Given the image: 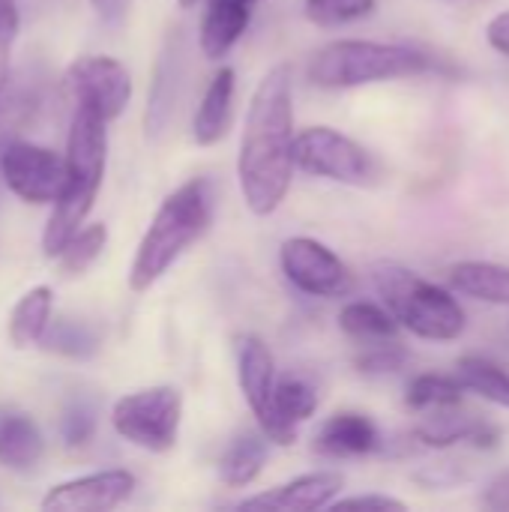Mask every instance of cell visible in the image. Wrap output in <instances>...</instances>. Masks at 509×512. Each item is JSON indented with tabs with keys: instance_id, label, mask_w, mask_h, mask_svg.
Segmentation results:
<instances>
[{
	"instance_id": "cell-1",
	"label": "cell",
	"mask_w": 509,
	"mask_h": 512,
	"mask_svg": "<svg viewBox=\"0 0 509 512\" xmlns=\"http://www.w3.org/2000/svg\"><path fill=\"white\" fill-rule=\"evenodd\" d=\"M294 75L288 63H276L258 81L237 153V180L246 207L270 216L282 207L294 180Z\"/></svg>"
},
{
	"instance_id": "cell-2",
	"label": "cell",
	"mask_w": 509,
	"mask_h": 512,
	"mask_svg": "<svg viewBox=\"0 0 509 512\" xmlns=\"http://www.w3.org/2000/svg\"><path fill=\"white\" fill-rule=\"evenodd\" d=\"M213 204V186L207 177L186 180L159 204L129 267V288L135 294L150 291L207 234Z\"/></svg>"
},
{
	"instance_id": "cell-3",
	"label": "cell",
	"mask_w": 509,
	"mask_h": 512,
	"mask_svg": "<svg viewBox=\"0 0 509 512\" xmlns=\"http://www.w3.org/2000/svg\"><path fill=\"white\" fill-rule=\"evenodd\" d=\"M108 120L87 105H75L66 141V183L51 204V216L42 234V252L57 258L69 237L87 222L102 186L108 156Z\"/></svg>"
},
{
	"instance_id": "cell-4",
	"label": "cell",
	"mask_w": 509,
	"mask_h": 512,
	"mask_svg": "<svg viewBox=\"0 0 509 512\" xmlns=\"http://www.w3.org/2000/svg\"><path fill=\"white\" fill-rule=\"evenodd\" d=\"M372 282L384 297V306L411 336L426 342H456L465 333V309L450 288H441L396 261L375 264Z\"/></svg>"
},
{
	"instance_id": "cell-5",
	"label": "cell",
	"mask_w": 509,
	"mask_h": 512,
	"mask_svg": "<svg viewBox=\"0 0 509 512\" xmlns=\"http://www.w3.org/2000/svg\"><path fill=\"white\" fill-rule=\"evenodd\" d=\"M432 69V60L408 45L372 39H336L309 60V81L324 90H351L375 81L414 78Z\"/></svg>"
},
{
	"instance_id": "cell-6",
	"label": "cell",
	"mask_w": 509,
	"mask_h": 512,
	"mask_svg": "<svg viewBox=\"0 0 509 512\" xmlns=\"http://www.w3.org/2000/svg\"><path fill=\"white\" fill-rule=\"evenodd\" d=\"M114 432L138 450L168 453L177 444L183 423V396L171 384L147 387L114 402Z\"/></svg>"
},
{
	"instance_id": "cell-7",
	"label": "cell",
	"mask_w": 509,
	"mask_h": 512,
	"mask_svg": "<svg viewBox=\"0 0 509 512\" xmlns=\"http://www.w3.org/2000/svg\"><path fill=\"white\" fill-rule=\"evenodd\" d=\"M294 162L312 177H324L345 186H366L375 177L372 156L354 138L330 126H309L297 132Z\"/></svg>"
},
{
	"instance_id": "cell-8",
	"label": "cell",
	"mask_w": 509,
	"mask_h": 512,
	"mask_svg": "<svg viewBox=\"0 0 509 512\" xmlns=\"http://www.w3.org/2000/svg\"><path fill=\"white\" fill-rule=\"evenodd\" d=\"M279 264L285 279L309 297L339 300V297H351L357 288L351 267L315 237L285 240L279 249Z\"/></svg>"
},
{
	"instance_id": "cell-9",
	"label": "cell",
	"mask_w": 509,
	"mask_h": 512,
	"mask_svg": "<svg viewBox=\"0 0 509 512\" xmlns=\"http://www.w3.org/2000/svg\"><path fill=\"white\" fill-rule=\"evenodd\" d=\"M0 177L27 204H54L66 183V156L9 138L0 150Z\"/></svg>"
},
{
	"instance_id": "cell-10",
	"label": "cell",
	"mask_w": 509,
	"mask_h": 512,
	"mask_svg": "<svg viewBox=\"0 0 509 512\" xmlns=\"http://www.w3.org/2000/svg\"><path fill=\"white\" fill-rule=\"evenodd\" d=\"M66 84H69L78 105L93 108L108 123L117 120L126 111L129 99H132V75H129V69L120 60L105 57V54L78 57L66 72Z\"/></svg>"
},
{
	"instance_id": "cell-11",
	"label": "cell",
	"mask_w": 509,
	"mask_h": 512,
	"mask_svg": "<svg viewBox=\"0 0 509 512\" xmlns=\"http://www.w3.org/2000/svg\"><path fill=\"white\" fill-rule=\"evenodd\" d=\"M276 360L264 339L246 333L237 339V384L240 393L258 420V429L276 444L279 423H276Z\"/></svg>"
},
{
	"instance_id": "cell-12",
	"label": "cell",
	"mask_w": 509,
	"mask_h": 512,
	"mask_svg": "<svg viewBox=\"0 0 509 512\" xmlns=\"http://www.w3.org/2000/svg\"><path fill=\"white\" fill-rule=\"evenodd\" d=\"M135 492V477L129 471H99L54 486L42 498L45 512H105L129 501Z\"/></svg>"
},
{
	"instance_id": "cell-13",
	"label": "cell",
	"mask_w": 509,
	"mask_h": 512,
	"mask_svg": "<svg viewBox=\"0 0 509 512\" xmlns=\"http://www.w3.org/2000/svg\"><path fill=\"white\" fill-rule=\"evenodd\" d=\"M345 486V477L336 471H315L303 474L285 486H276L264 495L246 498L240 510H270V512H315L333 507Z\"/></svg>"
},
{
	"instance_id": "cell-14",
	"label": "cell",
	"mask_w": 509,
	"mask_h": 512,
	"mask_svg": "<svg viewBox=\"0 0 509 512\" xmlns=\"http://www.w3.org/2000/svg\"><path fill=\"white\" fill-rule=\"evenodd\" d=\"M234 90H237V72L231 66H219V72L210 78L201 96V105L192 117V141L198 147H213L231 132Z\"/></svg>"
},
{
	"instance_id": "cell-15",
	"label": "cell",
	"mask_w": 509,
	"mask_h": 512,
	"mask_svg": "<svg viewBox=\"0 0 509 512\" xmlns=\"http://www.w3.org/2000/svg\"><path fill=\"white\" fill-rule=\"evenodd\" d=\"M255 0H207L201 27H198V45L207 60H222L246 33L252 21Z\"/></svg>"
},
{
	"instance_id": "cell-16",
	"label": "cell",
	"mask_w": 509,
	"mask_h": 512,
	"mask_svg": "<svg viewBox=\"0 0 509 512\" xmlns=\"http://www.w3.org/2000/svg\"><path fill=\"white\" fill-rule=\"evenodd\" d=\"M378 444H381L378 426L366 414H357V411H339L327 417L315 438V450L333 459L369 456L372 450H378Z\"/></svg>"
},
{
	"instance_id": "cell-17",
	"label": "cell",
	"mask_w": 509,
	"mask_h": 512,
	"mask_svg": "<svg viewBox=\"0 0 509 512\" xmlns=\"http://www.w3.org/2000/svg\"><path fill=\"white\" fill-rule=\"evenodd\" d=\"M450 411L453 408L435 411L438 417H432L426 426H420L414 432V438L429 450H444V447H456V444H474L480 450L498 447V429L495 426L474 420V417H456Z\"/></svg>"
},
{
	"instance_id": "cell-18",
	"label": "cell",
	"mask_w": 509,
	"mask_h": 512,
	"mask_svg": "<svg viewBox=\"0 0 509 512\" xmlns=\"http://www.w3.org/2000/svg\"><path fill=\"white\" fill-rule=\"evenodd\" d=\"M447 285L453 294L492 303V306H509V267L495 261H459L447 273Z\"/></svg>"
},
{
	"instance_id": "cell-19",
	"label": "cell",
	"mask_w": 509,
	"mask_h": 512,
	"mask_svg": "<svg viewBox=\"0 0 509 512\" xmlns=\"http://www.w3.org/2000/svg\"><path fill=\"white\" fill-rule=\"evenodd\" d=\"M318 411V393L309 381L288 375L276 381V423H279V435L276 444L279 447H291L300 435V426L315 417Z\"/></svg>"
},
{
	"instance_id": "cell-20",
	"label": "cell",
	"mask_w": 509,
	"mask_h": 512,
	"mask_svg": "<svg viewBox=\"0 0 509 512\" xmlns=\"http://www.w3.org/2000/svg\"><path fill=\"white\" fill-rule=\"evenodd\" d=\"M45 453L39 426L24 414H0V465L6 471H30Z\"/></svg>"
},
{
	"instance_id": "cell-21",
	"label": "cell",
	"mask_w": 509,
	"mask_h": 512,
	"mask_svg": "<svg viewBox=\"0 0 509 512\" xmlns=\"http://www.w3.org/2000/svg\"><path fill=\"white\" fill-rule=\"evenodd\" d=\"M267 444H270V438L264 432H243V435H237L228 444V450L222 453V459H219L222 483L231 486V489L252 486L261 477L264 465H267Z\"/></svg>"
},
{
	"instance_id": "cell-22",
	"label": "cell",
	"mask_w": 509,
	"mask_h": 512,
	"mask_svg": "<svg viewBox=\"0 0 509 512\" xmlns=\"http://www.w3.org/2000/svg\"><path fill=\"white\" fill-rule=\"evenodd\" d=\"M51 300L54 291L48 285H36L18 300V306L9 315V342L15 348H30L42 342L51 321Z\"/></svg>"
},
{
	"instance_id": "cell-23",
	"label": "cell",
	"mask_w": 509,
	"mask_h": 512,
	"mask_svg": "<svg viewBox=\"0 0 509 512\" xmlns=\"http://www.w3.org/2000/svg\"><path fill=\"white\" fill-rule=\"evenodd\" d=\"M339 327L345 336L357 339V342H393L402 330V324L396 321V315L387 306L378 303H366V300H354L339 312Z\"/></svg>"
},
{
	"instance_id": "cell-24",
	"label": "cell",
	"mask_w": 509,
	"mask_h": 512,
	"mask_svg": "<svg viewBox=\"0 0 509 512\" xmlns=\"http://www.w3.org/2000/svg\"><path fill=\"white\" fill-rule=\"evenodd\" d=\"M456 378L462 381L465 390H471L480 399L509 411V375L501 366H495L492 360L468 354L456 363Z\"/></svg>"
},
{
	"instance_id": "cell-25",
	"label": "cell",
	"mask_w": 509,
	"mask_h": 512,
	"mask_svg": "<svg viewBox=\"0 0 509 512\" xmlns=\"http://www.w3.org/2000/svg\"><path fill=\"white\" fill-rule=\"evenodd\" d=\"M105 243H108V228H105L102 222L81 225V228L69 237V243L60 249V255H57V270H60V276L75 279V276L87 273V270L99 261Z\"/></svg>"
},
{
	"instance_id": "cell-26",
	"label": "cell",
	"mask_w": 509,
	"mask_h": 512,
	"mask_svg": "<svg viewBox=\"0 0 509 512\" xmlns=\"http://www.w3.org/2000/svg\"><path fill=\"white\" fill-rule=\"evenodd\" d=\"M462 381L456 375H435V372H426V375H417L411 384H408V396H405V405L411 411H441V408H459L462 405Z\"/></svg>"
},
{
	"instance_id": "cell-27",
	"label": "cell",
	"mask_w": 509,
	"mask_h": 512,
	"mask_svg": "<svg viewBox=\"0 0 509 512\" xmlns=\"http://www.w3.org/2000/svg\"><path fill=\"white\" fill-rule=\"evenodd\" d=\"M378 0H303V15L315 27H345L369 18Z\"/></svg>"
},
{
	"instance_id": "cell-28",
	"label": "cell",
	"mask_w": 509,
	"mask_h": 512,
	"mask_svg": "<svg viewBox=\"0 0 509 512\" xmlns=\"http://www.w3.org/2000/svg\"><path fill=\"white\" fill-rule=\"evenodd\" d=\"M45 348L63 357H90L96 351V336L87 324H78L72 318L54 324L51 330H45Z\"/></svg>"
},
{
	"instance_id": "cell-29",
	"label": "cell",
	"mask_w": 509,
	"mask_h": 512,
	"mask_svg": "<svg viewBox=\"0 0 509 512\" xmlns=\"http://www.w3.org/2000/svg\"><path fill=\"white\" fill-rule=\"evenodd\" d=\"M405 363H408V351L399 348L396 339H393L390 345H387V342H372V348H366V351L354 360L357 372H363V375H393V372H399Z\"/></svg>"
},
{
	"instance_id": "cell-30",
	"label": "cell",
	"mask_w": 509,
	"mask_h": 512,
	"mask_svg": "<svg viewBox=\"0 0 509 512\" xmlns=\"http://www.w3.org/2000/svg\"><path fill=\"white\" fill-rule=\"evenodd\" d=\"M60 432H63V438H66V444H69V447H81V444H87V441H90V435H93V414H90L87 408H72V411L63 417Z\"/></svg>"
},
{
	"instance_id": "cell-31",
	"label": "cell",
	"mask_w": 509,
	"mask_h": 512,
	"mask_svg": "<svg viewBox=\"0 0 509 512\" xmlns=\"http://www.w3.org/2000/svg\"><path fill=\"white\" fill-rule=\"evenodd\" d=\"M330 510H405V501L390 495H354V498H336Z\"/></svg>"
},
{
	"instance_id": "cell-32",
	"label": "cell",
	"mask_w": 509,
	"mask_h": 512,
	"mask_svg": "<svg viewBox=\"0 0 509 512\" xmlns=\"http://www.w3.org/2000/svg\"><path fill=\"white\" fill-rule=\"evenodd\" d=\"M18 27H21L18 3L15 0H0V60H9Z\"/></svg>"
},
{
	"instance_id": "cell-33",
	"label": "cell",
	"mask_w": 509,
	"mask_h": 512,
	"mask_svg": "<svg viewBox=\"0 0 509 512\" xmlns=\"http://www.w3.org/2000/svg\"><path fill=\"white\" fill-rule=\"evenodd\" d=\"M486 42L498 51L509 57V9L507 12H498L489 24H486Z\"/></svg>"
},
{
	"instance_id": "cell-34",
	"label": "cell",
	"mask_w": 509,
	"mask_h": 512,
	"mask_svg": "<svg viewBox=\"0 0 509 512\" xmlns=\"http://www.w3.org/2000/svg\"><path fill=\"white\" fill-rule=\"evenodd\" d=\"M486 507H492V510H501L509 512V471L504 474H498L492 483H489V489H486Z\"/></svg>"
},
{
	"instance_id": "cell-35",
	"label": "cell",
	"mask_w": 509,
	"mask_h": 512,
	"mask_svg": "<svg viewBox=\"0 0 509 512\" xmlns=\"http://www.w3.org/2000/svg\"><path fill=\"white\" fill-rule=\"evenodd\" d=\"M90 3H93L96 15H99L105 24H117V21H123V18H126L129 3H132V0H90Z\"/></svg>"
},
{
	"instance_id": "cell-36",
	"label": "cell",
	"mask_w": 509,
	"mask_h": 512,
	"mask_svg": "<svg viewBox=\"0 0 509 512\" xmlns=\"http://www.w3.org/2000/svg\"><path fill=\"white\" fill-rule=\"evenodd\" d=\"M177 3H180V6H183V9H189V6H195V3H198V0H177Z\"/></svg>"
},
{
	"instance_id": "cell-37",
	"label": "cell",
	"mask_w": 509,
	"mask_h": 512,
	"mask_svg": "<svg viewBox=\"0 0 509 512\" xmlns=\"http://www.w3.org/2000/svg\"><path fill=\"white\" fill-rule=\"evenodd\" d=\"M255 3H258V0H255Z\"/></svg>"
}]
</instances>
